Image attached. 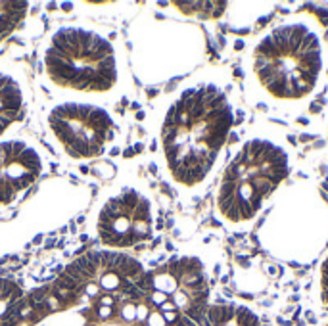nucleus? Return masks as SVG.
<instances>
[{"mask_svg": "<svg viewBox=\"0 0 328 326\" xmlns=\"http://www.w3.org/2000/svg\"><path fill=\"white\" fill-rule=\"evenodd\" d=\"M234 110L215 83L184 86L167 105L159 129V150L171 181L184 188L202 184L229 142Z\"/></svg>", "mask_w": 328, "mask_h": 326, "instance_id": "nucleus-1", "label": "nucleus"}, {"mask_svg": "<svg viewBox=\"0 0 328 326\" xmlns=\"http://www.w3.org/2000/svg\"><path fill=\"white\" fill-rule=\"evenodd\" d=\"M326 67V44L318 21L292 16L265 31L246 56L250 88L272 104H299L315 94Z\"/></svg>", "mask_w": 328, "mask_h": 326, "instance_id": "nucleus-2", "label": "nucleus"}, {"mask_svg": "<svg viewBox=\"0 0 328 326\" xmlns=\"http://www.w3.org/2000/svg\"><path fill=\"white\" fill-rule=\"evenodd\" d=\"M290 152L282 140L255 134L242 144L223 173L215 207L225 223L246 225L261 213L290 173Z\"/></svg>", "mask_w": 328, "mask_h": 326, "instance_id": "nucleus-3", "label": "nucleus"}, {"mask_svg": "<svg viewBox=\"0 0 328 326\" xmlns=\"http://www.w3.org/2000/svg\"><path fill=\"white\" fill-rule=\"evenodd\" d=\"M42 71L50 85L77 94H107L121 79L114 42L83 25L52 31L42 50Z\"/></svg>", "mask_w": 328, "mask_h": 326, "instance_id": "nucleus-4", "label": "nucleus"}, {"mask_svg": "<svg viewBox=\"0 0 328 326\" xmlns=\"http://www.w3.org/2000/svg\"><path fill=\"white\" fill-rule=\"evenodd\" d=\"M52 142L75 161L96 159L110 150L117 136L116 117L90 102H60L44 117Z\"/></svg>", "mask_w": 328, "mask_h": 326, "instance_id": "nucleus-5", "label": "nucleus"}, {"mask_svg": "<svg viewBox=\"0 0 328 326\" xmlns=\"http://www.w3.org/2000/svg\"><path fill=\"white\" fill-rule=\"evenodd\" d=\"M94 230L107 248H135L154 232V205L140 190L121 188L102 203Z\"/></svg>", "mask_w": 328, "mask_h": 326, "instance_id": "nucleus-6", "label": "nucleus"}, {"mask_svg": "<svg viewBox=\"0 0 328 326\" xmlns=\"http://www.w3.org/2000/svg\"><path fill=\"white\" fill-rule=\"evenodd\" d=\"M44 171V157L25 138L0 140V209L10 207L37 182Z\"/></svg>", "mask_w": 328, "mask_h": 326, "instance_id": "nucleus-7", "label": "nucleus"}, {"mask_svg": "<svg viewBox=\"0 0 328 326\" xmlns=\"http://www.w3.org/2000/svg\"><path fill=\"white\" fill-rule=\"evenodd\" d=\"M27 88L21 75L0 67V136L10 131L27 110Z\"/></svg>", "mask_w": 328, "mask_h": 326, "instance_id": "nucleus-8", "label": "nucleus"}, {"mask_svg": "<svg viewBox=\"0 0 328 326\" xmlns=\"http://www.w3.org/2000/svg\"><path fill=\"white\" fill-rule=\"evenodd\" d=\"M27 8V2H0V44L23 23Z\"/></svg>", "mask_w": 328, "mask_h": 326, "instance_id": "nucleus-9", "label": "nucleus"}, {"mask_svg": "<svg viewBox=\"0 0 328 326\" xmlns=\"http://www.w3.org/2000/svg\"><path fill=\"white\" fill-rule=\"evenodd\" d=\"M320 290H322V299L328 303V257L320 267Z\"/></svg>", "mask_w": 328, "mask_h": 326, "instance_id": "nucleus-10", "label": "nucleus"}]
</instances>
